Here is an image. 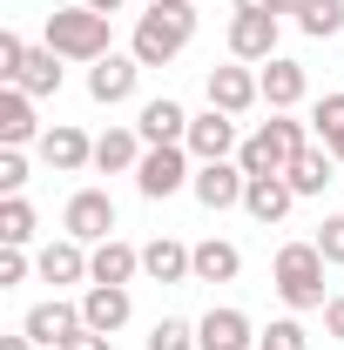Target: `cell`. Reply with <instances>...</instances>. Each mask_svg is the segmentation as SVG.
Segmentation results:
<instances>
[{
	"instance_id": "6da1fadb",
	"label": "cell",
	"mask_w": 344,
	"mask_h": 350,
	"mask_svg": "<svg viewBox=\"0 0 344 350\" xmlns=\"http://www.w3.org/2000/svg\"><path fill=\"white\" fill-rule=\"evenodd\" d=\"M189 41H196V0H149V14L135 21L129 54L142 68H162V61H175Z\"/></svg>"
},
{
	"instance_id": "7a4b0ae2",
	"label": "cell",
	"mask_w": 344,
	"mask_h": 350,
	"mask_svg": "<svg viewBox=\"0 0 344 350\" xmlns=\"http://www.w3.org/2000/svg\"><path fill=\"white\" fill-rule=\"evenodd\" d=\"M47 47H54L61 61H88V68H95L101 54H115V47H108V14H95L82 0H75V7H54V14H47Z\"/></svg>"
},
{
	"instance_id": "3957f363",
	"label": "cell",
	"mask_w": 344,
	"mask_h": 350,
	"mask_svg": "<svg viewBox=\"0 0 344 350\" xmlns=\"http://www.w3.org/2000/svg\"><path fill=\"white\" fill-rule=\"evenodd\" d=\"M270 276H277V297L291 310H324L331 304V297H324V250H317V243H284Z\"/></svg>"
},
{
	"instance_id": "277c9868",
	"label": "cell",
	"mask_w": 344,
	"mask_h": 350,
	"mask_svg": "<svg viewBox=\"0 0 344 350\" xmlns=\"http://www.w3.org/2000/svg\"><path fill=\"white\" fill-rule=\"evenodd\" d=\"M304 148H310V142H304V122H291V115H270V122H263V129L250 135L243 148H236V169H243V175H284V169L304 155Z\"/></svg>"
},
{
	"instance_id": "5b68a950",
	"label": "cell",
	"mask_w": 344,
	"mask_h": 350,
	"mask_svg": "<svg viewBox=\"0 0 344 350\" xmlns=\"http://www.w3.org/2000/svg\"><path fill=\"white\" fill-rule=\"evenodd\" d=\"M182 182H196L189 175V148L169 142V148H142V162H135V189L149 196V202H169Z\"/></svg>"
},
{
	"instance_id": "8992f818",
	"label": "cell",
	"mask_w": 344,
	"mask_h": 350,
	"mask_svg": "<svg viewBox=\"0 0 344 350\" xmlns=\"http://www.w3.org/2000/svg\"><path fill=\"white\" fill-rule=\"evenodd\" d=\"M196 162H230L243 142H236V115H223V108H210V115H189V142H182Z\"/></svg>"
},
{
	"instance_id": "52a82bcc",
	"label": "cell",
	"mask_w": 344,
	"mask_h": 350,
	"mask_svg": "<svg viewBox=\"0 0 344 350\" xmlns=\"http://www.w3.org/2000/svg\"><path fill=\"white\" fill-rule=\"evenodd\" d=\"M135 81H142V61L135 54H101L95 68H88V94L101 101V108H115V101H129Z\"/></svg>"
},
{
	"instance_id": "ba28073f",
	"label": "cell",
	"mask_w": 344,
	"mask_h": 350,
	"mask_svg": "<svg viewBox=\"0 0 344 350\" xmlns=\"http://www.w3.org/2000/svg\"><path fill=\"white\" fill-rule=\"evenodd\" d=\"M68 236H75V243H108V236H115V202H108V196H101V189H82V196H75V202H68Z\"/></svg>"
},
{
	"instance_id": "9c48e42d",
	"label": "cell",
	"mask_w": 344,
	"mask_h": 350,
	"mask_svg": "<svg viewBox=\"0 0 344 350\" xmlns=\"http://www.w3.org/2000/svg\"><path fill=\"white\" fill-rule=\"evenodd\" d=\"M263 101V81L250 75V68H210V108H223V115H250Z\"/></svg>"
},
{
	"instance_id": "30bf717a",
	"label": "cell",
	"mask_w": 344,
	"mask_h": 350,
	"mask_svg": "<svg viewBox=\"0 0 344 350\" xmlns=\"http://www.w3.org/2000/svg\"><path fill=\"white\" fill-rule=\"evenodd\" d=\"M129 283H95V290H88L82 297V323L88 330H101V337H115V330H122V323H129Z\"/></svg>"
},
{
	"instance_id": "8fae6325",
	"label": "cell",
	"mask_w": 344,
	"mask_h": 350,
	"mask_svg": "<svg viewBox=\"0 0 344 350\" xmlns=\"http://www.w3.org/2000/svg\"><path fill=\"white\" fill-rule=\"evenodd\" d=\"M230 54L236 61H277V14H236L230 21Z\"/></svg>"
},
{
	"instance_id": "7c38bea8",
	"label": "cell",
	"mask_w": 344,
	"mask_h": 350,
	"mask_svg": "<svg viewBox=\"0 0 344 350\" xmlns=\"http://www.w3.org/2000/svg\"><path fill=\"white\" fill-rule=\"evenodd\" d=\"M189 189H196V202H203V209H236V202H243V189H250V175L230 169V162H203Z\"/></svg>"
},
{
	"instance_id": "4fadbf2b",
	"label": "cell",
	"mask_w": 344,
	"mask_h": 350,
	"mask_svg": "<svg viewBox=\"0 0 344 350\" xmlns=\"http://www.w3.org/2000/svg\"><path fill=\"white\" fill-rule=\"evenodd\" d=\"M41 162H47L54 175H82L88 162H95V142H88L82 129H68V122H61V129L41 135Z\"/></svg>"
},
{
	"instance_id": "5bb4252c",
	"label": "cell",
	"mask_w": 344,
	"mask_h": 350,
	"mask_svg": "<svg viewBox=\"0 0 344 350\" xmlns=\"http://www.w3.org/2000/svg\"><path fill=\"white\" fill-rule=\"evenodd\" d=\"M263 101H270V115H291V108H297L304 101V88H310V75H304L297 61H284V54H277V61H263Z\"/></svg>"
},
{
	"instance_id": "9a60e30c",
	"label": "cell",
	"mask_w": 344,
	"mask_h": 350,
	"mask_svg": "<svg viewBox=\"0 0 344 350\" xmlns=\"http://www.w3.org/2000/svg\"><path fill=\"white\" fill-rule=\"evenodd\" d=\"M41 122H34V94L27 88H0V148H21V142H34Z\"/></svg>"
},
{
	"instance_id": "2e32d148",
	"label": "cell",
	"mask_w": 344,
	"mask_h": 350,
	"mask_svg": "<svg viewBox=\"0 0 344 350\" xmlns=\"http://www.w3.org/2000/svg\"><path fill=\"white\" fill-rule=\"evenodd\" d=\"M291 202H297L291 175H250V189H243V209H250L257 222H284V216H291Z\"/></svg>"
},
{
	"instance_id": "e0dca14e",
	"label": "cell",
	"mask_w": 344,
	"mask_h": 350,
	"mask_svg": "<svg viewBox=\"0 0 344 350\" xmlns=\"http://www.w3.org/2000/svg\"><path fill=\"white\" fill-rule=\"evenodd\" d=\"M135 135L149 142V148H169V142H189V115H182V101H149L142 108V122H135Z\"/></svg>"
},
{
	"instance_id": "ac0fdd59",
	"label": "cell",
	"mask_w": 344,
	"mask_h": 350,
	"mask_svg": "<svg viewBox=\"0 0 344 350\" xmlns=\"http://www.w3.org/2000/svg\"><path fill=\"white\" fill-rule=\"evenodd\" d=\"M250 317L243 310H210L203 323H196V350H250Z\"/></svg>"
},
{
	"instance_id": "d6986e66",
	"label": "cell",
	"mask_w": 344,
	"mask_h": 350,
	"mask_svg": "<svg viewBox=\"0 0 344 350\" xmlns=\"http://www.w3.org/2000/svg\"><path fill=\"white\" fill-rule=\"evenodd\" d=\"M21 330H27L34 344H54V350H61L68 337H75V330H82V310H75V304H34Z\"/></svg>"
},
{
	"instance_id": "ffe728a7",
	"label": "cell",
	"mask_w": 344,
	"mask_h": 350,
	"mask_svg": "<svg viewBox=\"0 0 344 350\" xmlns=\"http://www.w3.org/2000/svg\"><path fill=\"white\" fill-rule=\"evenodd\" d=\"M189 262H196V250H182L175 236H156V243L142 250V269H149L156 283H182V276H196Z\"/></svg>"
},
{
	"instance_id": "44dd1931",
	"label": "cell",
	"mask_w": 344,
	"mask_h": 350,
	"mask_svg": "<svg viewBox=\"0 0 344 350\" xmlns=\"http://www.w3.org/2000/svg\"><path fill=\"white\" fill-rule=\"evenodd\" d=\"M135 269H142V250H129V243H95V256H88V276L95 283H129Z\"/></svg>"
},
{
	"instance_id": "7402d4cb",
	"label": "cell",
	"mask_w": 344,
	"mask_h": 350,
	"mask_svg": "<svg viewBox=\"0 0 344 350\" xmlns=\"http://www.w3.org/2000/svg\"><path fill=\"white\" fill-rule=\"evenodd\" d=\"M34 269H41V283H82V276H88V256H82V243L68 236V243H47L41 256H34Z\"/></svg>"
},
{
	"instance_id": "603a6c76",
	"label": "cell",
	"mask_w": 344,
	"mask_h": 350,
	"mask_svg": "<svg viewBox=\"0 0 344 350\" xmlns=\"http://www.w3.org/2000/svg\"><path fill=\"white\" fill-rule=\"evenodd\" d=\"M189 269H196V283H230V276H236V269H243V256H236V243H196V262H189Z\"/></svg>"
},
{
	"instance_id": "cb8c5ba5",
	"label": "cell",
	"mask_w": 344,
	"mask_h": 350,
	"mask_svg": "<svg viewBox=\"0 0 344 350\" xmlns=\"http://www.w3.org/2000/svg\"><path fill=\"white\" fill-rule=\"evenodd\" d=\"M135 162H142V135H129V129H108L101 142H95V169H101V175L135 169Z\"/></svg>"
},
{
	"instance_id": "d4e9b609",
	"label": "cell",
	"mask_w": 344,
	"mask_h": 350,
	"mask_svg": "<svg viewBox=\"0 0 344 350\" xmlns=\"http://www.w3.org/2000/svg\"><path fill=\"white\" fill-rule=\"evenodd\" d=\"M54 61H61L54 47H27V61H21L14 88H27V94H54V88H61V68H54Z\"/></svg>"
},
{
	"instance_id": "484cf974",
	"label": "cell",
	"mask_w": 344,
	"mask_h": 350,
	"mask_svg": "<svg viewBox=\"0 0 344 350\" xmlns=\"http://www.w3.org/2000/svg\"><path fill=\"white\" fill-rule=\"evenodd\" d=\"M27 236H34V202L27 196H7L0 202V243L7 250H27Z\"/></svg>"
},
{
	"instance_id": "4316f807",
	"label": "cell",
	"mask_w": 344,
	"mask_h": 350,
	"mask_svg": "<svg viewBox=\"0 0 344 350\" xmlns=\"http://www.w3.org/2000/svg\"><path fill=\"white\" fill-rule=\"evenodd\" d=\"M291 189H297V196H324V182H331V155H317V148H304L297 162H291Z\"/></svg>"
},
{
	"instance_id": "83f0119b",
	"label": "cell",
	"mask_w": 344,
	"mask_h": 350,
	"mask_svg": "<svg viewBox=\"0 0 344 350\" xmlns=\"http://www.w3.org/2000/svg\"><path fill=\"white\" fill-rule=\"evenodd\" d=\"M297 27L310 34V41H324V34H338V27H344V0H310V14H304Z\"/></svg>"
},
{
	"instance_id": "f1b7e54d",
	"label": "cell",
	"mask_w": 344,
	"mask_h": 350,
	"mask_svg": "<svg viewBox=\"0 0 344 350\" xmlns=\"http://www.w3.org/2000/svg\"><path fill=\"white\" fill-rule=\"evenodd\" d=\"M149 350H196V323H182V317H162V323L149 330Z\"/></svg>"
},
{
	"instance_id": "f546056e",
	"label": "cell",
	"mask_w": 344,
	"mask_h": 350,
	"mask_svg": "<svg viewBox=\"0 0 344 350\" xmlns=\"http://www.w3.org/2000/svg\"><path fill=\"white\" fill-rule=\"evenodd\" d=\"M304 344H310V337H304V323H297V317H277V323H270V330L257 337V350H304Z\"/></svg>"
},
{
	"instance_id": "4dcf8cb0",
	"label": "cell",
	"mask_w": 344,
	"mask_h": 350,
	"mask_svg": "<svg viewBox=\"0 0 344 350\" xmlns=\"http://www.w3.org/2000/svg\"><path fill=\"white\" fill-rule=\"evenodd\" d=\"M310 129L324 135V142H331V135H344V94H324V101L310 108Z\"/></svg>"
},
{
	"instance_id": "1f68e13d",
	"label": "cell",
	"mask_w": 344,
	"mask_h": 350,
	"mask_svg": "<svg viewBox=\"0 0 344 350\" xmlns=\"http://www.w3.org/2000/svg\"><path fill=\"white\" fill-rule=\"evenodd\" d=\"M21 182H27V155L21 148H0V196H21Z\"/></svg>"
},
{
	"instance_id": "d6a6232c",
	"label": "cell",
	"mask_w": 344,
	"mask_h": 350,
	"mask_svg": "<svg viewBox=\"0 0 344 350\" xmlns=\"http://www.w3.org/2000/svg\"><path fill=\"white\" fill-rule=\"evenodd\" d=\"M317 250H324V262H344V216H331V222H317V236H310Z\"/></svg>"
},
{
	"instance_id": "836d02e7",
	"label": "cell",
	"mask_w": 344,
	"mask_h": 350,
	"mask_svg": "<svg viewBox=\"0 0 344 350\" xmlns=\"http://www.w3.org/2000/svg\"><path fill=\"white\" fill-rule=\"evenodd\" d=\"M21 61H27V41H21V34H0V75H7V81L21 75Z\"/></svg>"
},
{
	"instance_id": "e575fe53",
	"label": "cell",
	"mask_w": 344,
	"mask_h": 350,
	"mask_svg": "<svg viewBox=\"0 0 344 350\" xmlns=\"http://www.w3.org/2000/svg\"><path fill=\"white\" fill-rule=\"evenodd\" d=\"M14 283H27V256L21 250H0V290H14Z\"/></svg>"
},
{
	"instance_id": "d590c367",
	"label": "cell",
	"mask_w": 344,
	"mask_h": 350,
	"mask_svg": "<svg viewBox=\"0 0 344 350\" xmlns=\"http://www.w3.org/2000/svg\"><path fill=\"white\" fill-rule=\"evenodd\" d=\"M61 350H115V337H101V330H88V323H82V330H75Z\"/></svg>"
},
{
	"instance_id": "8d00e7d4",
	"label": "cell",
	"mask_w": 344,
	"mask_h": 350,
	"mask_svg": "<svg viewBox=\"0 0 344 350\" xmlns=\"http://www.w3.org/2000/svg\"><path fill=\"white\" fill-rule=\"evenodd\" d=\"M324 337H338V344H344V297L324 304Z\"/></svg>"
},
{
	"instance_id": "74e56055",
	"label": "cell",
	"mask_w": 344,
	"mask_h": 350,
	"mask_svg": "<svg viewBox=\"0 0 344 350\" xmlns=\"http://www.w3.org/2000/svg\"><path fill=\"white\" fill-rule=\"evenodd\" d=\"M270 14H297V21H304V14H310V0H270Z\"/></svg>"
},
{
	"instance_id": "f35d334b",
	"label": "cell",
	"mask_w": 344,
	"mask_h": 350,
	"mask_svg": "<svg viewBox=\"0 0 344 350\" xmlns=\"http://www.w3.org/2000/svg\"><path fill=\"white\" fill-rule=\"evenodd\" d=\"M0 350H34V337L21 330V337H0Z\"/></svg>"
},
{
	"instance_id": "ab89813d",
	"label": "cell",
	"mask_w": 344,
	"mask_h": 350,
	"mask_svg": "<svg viewBox=\"0 0 344 350\" xmlns=\"http://www.w3.org/2000/svg\"><path fill=\"white\" fill-rule=\"evenodd\" d=\"M236 14H270V0H236Z\"/></svg>"
},
{
	"instance_id": "60d3db41",
	"label": "cell",
	"mask_w": 344,
	"mask_h": 350,
	"mask_svg": "<svg viewBox=\"0 0 344 350\" xmlns=\"http://www.w3.org/2000/svg\"><path fill=\"white\" fill-rule=\"evenodd\" d=\"M82 7H95V14H115V7H122V0H82Z\"/></svg>"
},
{
	"instance_id": "b9f144b4",
	"label": "cell",
	"mask_w": 344,
	"mask_h": 350,
	"mask_svg": "<svg viewBox=\"0 0 344 350\" xmlns=\"http://www.w3.org/2000/svg\"><path fill=\"white\" fill-rule=\"evenodd\" d=\"M324 148H331V155H338V162H344V135H331V142H324Z\"/></svg>"
}]
</instances>
